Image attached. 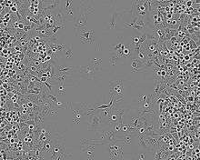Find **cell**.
Listing matches in <instances>:
<instances>
[{
    "mask_svg": "<svg viewBox=\"0 0 200 160\" xmlns=\"http://www.w3.org/2000/svg\"><path fill=\"white\" fill-rule=\"evenodd\" d=\"M99 70H101V68L94 66L90 62L87 66H77L76 75H79V77L87 79V80H94L96 73Z\"/></svg>",
    "mask_w": 200,
    "mask_h": 160,
    "instance_id": "cell-1",
    "label": "cell"
},
{
    "mask_svg": "<svg viewBox=\"0 0 200 160\" xmlns=\"http://www.w3.org/2000/svg\"><path fill=\"white\" fill-rule=\"evenodd\" d=\"M104 124L98 110H94L87 116V128L90 131L97 132L98 130L102 129Z\"/></svg>",
    "mask_w": 200,
    "mask_h": 160,
    "instance_id": "cell-2",
    "label": "cell"
},
{
    "mask_svg": "<svg viewBox=\"0 0 200 160\" xmlns=\"http://www.w3.org/2000/svg\"><path fill=\"white\" fill-rule=\"evenodd\" d=\"M77 36L80 38L83 43H94L95 41V31L88 30L87 28L80 29V30L76 31Z\"/></svg>",
    "mask_w": 200,
    "mask_h": 160,
    "instance_id": "cell-3",
    "label": "cell"
},
{
    "mask_svg": "<svg viewBox=\"0 0 200 160\" xmlns=\"http://www.w3.org/2000/svg\"><path fill=\"white\" fill-rule=\"evenodd\" d=\"M110 85V94L114 97H123L124 95V85L122 80L111 81Z\"/></svg>",
    "mask_w": 200,
    "mask_h": 160,
    "instance_id": "cell-4",
    "label": "cell"
},
{
    "mask_svg": "<svg viewBox=\"0 0 200 160\" xmlns=\"http://www.w3.org/2000/svg\"><path fill=\"white\" fill-rule=\"evenodd\" d=\"M87 15L79 12L78 18H76V20L74 21V26H75V29L77 30H80V29L87 28L88 25H87Z\"/></svg>",
    "mask_w": 200,
    "mask_h": 160,
    "instance_id": "cell-5",
    "label": "cell"
},
{
    "mask_svg": "<svg viewBox=\"0 0 200 160\" xmlns=\"http://www.w3.org/2000/svg\"><path fill=\"white\" fill-rule=\"evenodd\" d=\"M114 107H109V108H103V109H99V114L101 116V118H102L103 122L105 124L107 125V122H108V119H109V116H110V114H111L112 112V109Z\"/></svg>",
    "mask_w": 200,
    "mask_h": 160,
    "instance_id": "cell-6",
    "label": "cell"
},
{
    "mask_svg": "<svg viewBox=\"0 0 200 160\" xmlns=\"http://www.w3.org/2000/svg\"><path fill=\"white\" fill-rule=\"evenodd\" d=\"M123 151L124 149L121 150H111L109 151V157L110 159H123Z\"/></svg>",
    "mask_w": 200,
    "mask_h": 160,
    "instance_id": "cell-7",
    "label": "cell"
},
{
    "mask_svg": "<svg viewBox=\"0 0 200 160\" xmlns=\"http://www.w3.org/2000/svg\"><path fill=\"white\" fill-rule=\"evenodd\" d=\"M119 12H115V13L112 15V18H111V21L109 23V26L108 27L110 28H115V29H118L116 28V19L119 18Z\"/></svg>",
    "mask_w": 200,
    "mask_h": 160,
    "instance_id": "cell-8",
    "label": "cell"
},
{
    "mask_svg": "<svg viewBox=\"0 0 200 160\" xmlns=\"http://www.w3.org/2000/svg\"><path fill=\"white\" fill-rule=\"evenodd\" d=\"M136 137L134 134H131V133H127L124 135V137H122V141H123L125 144H131L132 143V140H133V137Z\"/></svg>",
    "mask_w": 200,
    "mask_h": 160,
    "instance_id": "cell-9",
    "label": "cell"
},
{
    "mask_svg": "<svg viewBox=\"0 0 200 160\" xmlns=\"http://www.w3.org/2000/svg\"><path fill=\"white\" fill-rule=\"evenodd\" d=\"M52 105L56 109H63V108H68V102L65 103H62V102H58L56 101V102H52Z\"/></svg>",
    "mask_w": 200,
    "mask_h": 160,
    "instance_id": "cell-10",
    "label": "cell"
},
{
    "mask_svg": "<svg viewBox=\"0 0 200 160\" xmlns=\"http://www.w3.org/2000/svg\"><path fill=\"white\" fill-rule=\"evenodd\" d=\"M132 68H133V71L134 72H137V70L138 69H140L141 68V66H142V63L141 62H139L138 60H137V59H134L133 60V62H132Z\"/></svg>",
    "mask_w": 200,
    "mask_h": 160,
    "instance_id": "cell-11",
    "label": "cell"
},
{
    "mask_svg": "<svg viewBox=\"0 0 200 160\" xmlns=\"http://www.w3.org/2000/svg\"><path fill=\"white\" fill-rule=\"evenodd\" d=\"M56 89H57L58 95L65 94V86H64L63 83H57V85H56Z\"/></svg>",
    "mask_w": 200,
    "mask_h": 160,
    "instance_id": "cell-12",
    "label": "cell"
},
{
    "mask_svg": "<svg viewBox=\"0 0 200 160\" xmlns=\"http://www.w3.org/2000/svg\"><path fill=\"white\" fill-rule=\"evenodd\" d=\"M120 58L118 57L116 55H115V54H112L111 55V57H110V62H111V64L113 65V66H115L116 64H118V60H119Z\"/></svg>",
    "mask_w": 200,
    "mask_h": 160,
    "instance_id": "cell-13",
    "label": "cell"
},
{
    "mask_svg": "<svg viewBox=\"0 0 200 160\" xmlns=\"http://www.w3.org/2000/svg\"><path fill=\"white\" fill-rule=\"evenodd\" d=\"M65 55H66V57L70 58L73 56V51H72V46H70L68 49H65Z\"/></svg>",
    "mask_w": 200,
    "mask_h": 160,
    "instance_id": "cell-14",
    "label": "cell"
},
{
    "mask_svg": "<svg viewBox=\"0 0 200 160\" xmlns=\"http://www.w3.org/2000/svg\"><path fill=\"white\" fill-rule=\"evenodd\" d=\"M147 98H148V96H139L138 97V102L144 103L147 100Z\"/></svg>",
    "mask_w": 200,
    "mask_h": 160,
    "instance_id": "cell-15",
    "label": "cell"
},
{
    "mask_svg": "<svg viewBox=\"0 0 200 160\" xmlns=\"http://www.w3.org/2000/svg\"><path fill=\"white\" fill-rule=\"evenodd\" d=\"M132 39H133V42H132V44H131V45H136V44H137V43L139 42V39H140V37H133Z\"/></svg>",
    "mask_w": 200,
    "mask_h": 160,
    "instance_id": "cell-16",
    "label": "cell"
},
{
    "mask_svg": "<svg viewBox=\"0 0 200 160\" xmlns=\"http://www.w3.org/2000/svg\"><path fill=\"white\" fill-rule=\"evenodd\" d=\"M30 29H33V27H31V26H25V28H24V30L27 32V31H29Z\"/></svg>",
    "mask_w": 200,
    "mask_h": 160,
    "instance_id": "cell-17",
    "label": "cell"
},
{
    "mask_svg": "<svg viewBox=\"0 0 200 160\" xmlns=\"http://www.w3.org/2000/svg\"><path fill=\"white\" fill-rule=\"evenodd\" d=\"M25 28V25L23 23H20L19 24V27H18V29H24Z\"/></svg>",
    "mask_w": 200,
    "mask_h": 160,
    "instance_id": "cell-18",
    "label": "cell"
},
{
    "mask_svg": "<svg viewBox=\"0 0 200 160\" xmlns=\"http://www.w3.org/2000/svg\"><path fill=\"white\" fill-rule=\"evenodd\" d=\"M34 128H35V125H34V124H31V125H29V129H30V130H33Z\"/></svg>",
    "mask_w": 200,
    "mask_h": 160,
    "instance_id": "cell-19",
    "label": "cell"
},
{
    "mask_svg": "<svg viewBox=\"0 0 200 160\" xmlns=\"http://www.w3.org/2000/svg\"><path fill=\"white\" fill-rule=\"evenodd\" d=\"M27 106H28L29 107H33V106H34V104L31 102H27Z\"/></svg>",
    "mask_w": 200,
    "mask_h": 160,
    "instance_id": "cell-20",
    "label": "cell"
},
{
    "mask_svg": "<svg viewBox=\"0 0 200 160\" xmlns=\"http://www.w3.org/2000/svg\"><path fill=\"white\" fill-rule=\"evenodd\" d=\"M11 10H12V11H14V12H18V8L15 7V6H12V7H11Z\"/></svg>",
    "mask_w": 200,
    "mask_h": 160,
    "instance_id": "cell-21",
    "label": "cell"
},
{
    "mask_svg": "<svg viewBox=\"0 0 200 160\" xmlns=\"http://www.w3.org/2000/svg\"><path fill=\"white\" fill-rule=\"evenodd\" d=\"M161 73H162V77H165V75H166V73H165V71H162Z\"/></svg>",
    "mask_w": 200,
    "mask_h": 160,
    "instance_id": "cell-22",
    "label": "cell"
},
{
    "mask_svg": "<svg viewBox=\"0 0 200 160\" xmlns=\"http://www.w3.org/2000/svg\"><path fill=\"white\" fill-rule=\"evenodd\" d=\"M140 158H141V159H143V158H145V155H141V156H140Z\"/></svg>",
    "mask_w": 200,
    "mask_h": 160,
    "instance_id": "cell-23",
    "label": "cell"
},
{
    "mask_svg": "<svg viewBox=\"0 0 200 160\" xmlns=\"http://www.w3.org/2000/svg\"><path fill=\"white\" fill-rule=\"evenodd\" d=\"M191 4H192L191 2H188V3H187V6H191Z\"/></svg>",
    "mask_w": 200,
    "mask_h": 160,
    "instance_id": "cell-24",
    "label": "cell"
}]
</instances>
